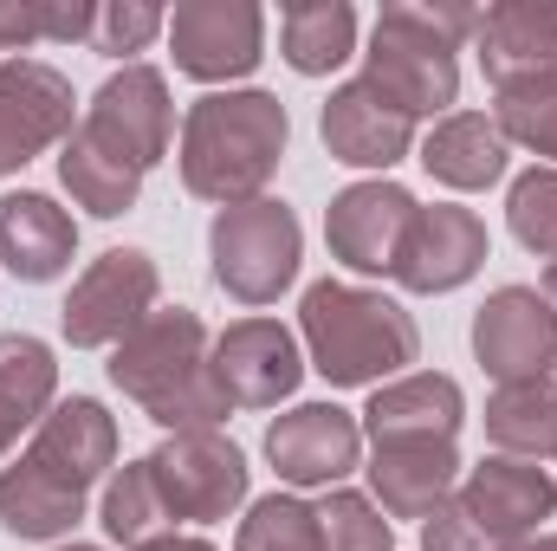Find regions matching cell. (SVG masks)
I'll return each mask as SVG.
<instances>
[{"mask_svg": "<svg viewBox=\"0 0 557 551\" xmlns=\"http://www.w3.org/2000/svg\"><path fill=\"white\" fill-rule=\"evenodd\" d=\"M104 532L131 551L169 532V506H162V493H156L149 461H131V467L111 474V487H104Z\"/></svg>", "mask_w": 557, "mask_h": 551, "instance_id": "28", "label": "cell"}, {"mask_svg": "<svg viewBox=\"0 0 557 551\" xmlns=\"http://www.w3.org/2000/svg\"><path fill=\"white\" fill-rule=\"evenodd\" d=\"M98 7L85 0H0V52H26L39 39H85L91 46Z\"/></svg>", "mask_w": 557, "mask_h": 551, "instance_id": "30", "label": "cell"}, {"mask_svg": "<svg viewBox=\"0 0 557 551\" xmlns=\"http://www.w3.org/2000/svg\"><path fill=\"white\" fill-rule=\"evenodd\" d=\"M59 551H98V546H59Z\"/></svg>", "mask_w": 557, "mask_h": 551, "instance_id": "39", "label": "cell"}, {"mask_svg": "<svg viewBox=\"0 0 557 551\" xmlns=\"http://www.w3.org/2000/svg\"><path fill=\"white\" fill-rule=\"evenodd\" d=\"M234 551H324L318 506H305V500H292V493H267V500H253L247 519H240Z\"/></svg>", "mask_w": 557, "mask_h": 551, "instance_id": "31", "label": "cell"}, {"mask_svg": "<svg viewBox=\"0 0 557 551\" xmlns=\"http://www.w3.org/2000/svg\"><path fill=\"white\" fill-rule=\"evenodd\" d=\"M72 254H78V221L52 195H33V188L0 195V260L13 279L46 285L72 267Z\"/></svg>", "mask_w": 557, "mask_h": 551, "instance_id": "21", "label": "cell"}, {"mask_svg": "<svg viewBox=\"0 0 557 551\" xmlns=\"http://www.w3.org/2000/svg\"><path fill=\"white\" fill-rule=\"evenodd\" d=\"M416 195L403 182H350L331 208H324V241L350 273H396L403 234L416 221Z\"/></svg>", "mask_w": 557, "mask_h": 551, "instance_id": "13", "label": "cell"}, {"mask_svg": "<svg viewBox=\"0 0 557 551\" xmlns=\"http://www.w3.org/2000/svg\"><path fill=\"white\" fill-rule=\"evenodd\" d=\"M298 325H305V344H311V370L331 390H363V383L383 390V377H396L403 364H416V351H421L416 318L396 298L344 285V279L305 285Z\"/></svg>", "mask_w": 557, "mask_h": 551, "instance_id": "4", "label": "cell"}, {"mask_svg": "<svg viewBox=\"0 0 557 551\" xmlns=\"http://www.w3.org/2000/svg\"><path fill=\"white\" fill-rule=\"evenodd\" d=\"M52 390H59L52 351H46L39 338H26V331H7V338H0V454L20 441V428L46 421Z\"/></svg>", "mask_w": 557, "mask_h": 551, "instance_id": "24", "label": "cell"}, {"mask_svg": "<svg viewBox=\"0 0 557 551\" xmlns=\"http://www.w3.org/2000/svg\"><path fill=\"white\" fill-rule=\"evenodd\" d=\"M486 441L506 448L512 461H545L557 454V383H506L486 403Z\"/></svg>", "mask_w": 557, "mask_h": 551, "instance_id": "26", "label": "cell"}, {"mask_svg": "<svg viewBox=\"0 0 557 551\" xmlns=\"http://www.w3.org/2000/svg\"><path fill=\"white\" fill-rule=\"evenodd\" d=\"M506 551H557V532H539V539H519V546H506Z\"/></svg>", "mask_w": 557, "mask_h": 551, "instance_id": "37", "label": "cell"}, {"mask_svg": "<svg viewBox=\"0 0 557 551\" xmlns=\"http://www.w3.org/2000/svg\"><path fill=\"white\" fill-rule=\"evenodd\" d=\"M480 72L493 85L532 78V72H557V0H499L480 13L473 33Z\"/></svg>", "mask_w": 557, "mask_h": 551, "instance_id": "19", "label": "cell"}, {"mask_svg": "<svg viewBox=\"0 0 557 551\" xmlns=\"http://www.w3.org/2000/svg\"><path fill=\"white\" fill-rule=\"evenodd\" d=\"M545 298H552V305H557V254H552V260H545Z\"/></svg>", "mask_w": 557, "mask_h": 551, "instance_id": "38", "label": "cell"}, {"mask_svg": "<svg viewBox=\"0 0 557 551\" xmlns=\"http://www.w3.org/2000/svg\"><path fill=\"white\" fill-rule=\"evenodd\" d=\"M467 421V396L454 377H434V370H416V377H396L370 396L363 409V434L370 441H454Z\"/></svg>", "mask_w": 557, "mask_h": 551, "instance_id": "22", "label": "cell"}, {"mask_svg": "<svg viewBox=\"0 0 557 551\" xmlns=\"http://www.w3.org/2000/svg\"><path fill=\"white\" fill-rule=\"evenodd\" d=\"M72 137L91 143V149L111 156V162H124V169H137V175H149V169L169 156V137H175V105H169L162 72H156V65H124V72H111Z\"/></svg>", "mask_w": 557, "mask_h": 551, "instance_id": "8", "label": "cell"}, {"mask_svg": "<svg viewBox=\"0 0 557 551\" xmlns=\"http://www.w3.org/2000/svg\"><path fill=\"white\" fill-rule=\"evenodd\" d=\"M421 551H499L473 519H467V506L447 493L434 513H428V526H421Z\"/></svg>", "mask_w": 557, "mask_h": 551, "instance_id": "35", "label": "cell"}, {"mask_svg": "<svg viewBox=\"0 0 557 551\" xmlns=\"http://www.w3.org/2000/svg\"><path fill=\"white\" fill-rule=\"evenodd\" d=\"M137 551H214L208 539H182V532H162V539H149V546H137Z\"/></svg>", "mask_w": 557, "mask_h": 551, "instance_id": "36", "label": "cell"}, {"mask_svg": "<svg viewBox=\"0 0 557 551\" xmlns=\"http://www.w3.org/2000/svg\"><path fill=\"white\" fill-rule=\"evenodd\" d=\"M480 267H486V221L473 208H454V201L416 208L403 254H396V279L409 292H454Z\"/></svg>", "mask_w": 557, "mask_h": 551, "instance_id": "17", "label": "cell"}, {"mask_svg": "<svg viewBox=\"0 0 557 551\" xmlns=\"http://www.w3.org/2000/svg\"><path fill=\"white\" fill-rule=\"evenodd\" d=\"M111 461H117V421L104 415V403L91 396L52 403L33 448L13 467H0V526L13 539H65L85 519V500Z\"/></svg>", "mask_w": 557, "mask_h": 551, "instance_id": "1", "label": "cell"}, {"mask_svg": "<svg viewBox=\"0 0 557 551\" xmlns=\"http://www.w3.org/2000/svg\"><path fill=\"white\" fill-rule=\"evenodd\" d=\"M278 33H285V65L305 78H324L357 52V13L344 0H292L278 13Z\"/></svg>", "mask_w": 557, "mask_h": 551, "instance_id": "25", "label": "cell"}, {"mask_svg": "<svg viewBox=\"0 0 557 551\" xmlns=\"http://www.w3.org/2000/svg\"><path fill=\"white\" fill-rule=\"evenodd\" d=\"M460 454L454 441H376L370 454V493L383 519H428L454 493Z\"/></svg>", "mask_w": 557, "mask_h": 551, "instance_id": "20", "label": "cell"}, {"mask_svg": "<svg viewBox=\"0 0 557 551\" xmlns=\"http://www.w3.org/2000/svg\"><path fill=\"white\" fill-rule=\"evenodd\" d=\"M493 124H499L506 143H525V149H539V156L557 162V72H532V78L499 85Z\"/></svg>", "mask_w": 557, "mask_h": 551, "instance_id": "29", "label": "cell"}, {"mask_svg": "<svg viewBox=\"0 0 557 551\" xmlns=\"http://www.w3.org/2000/svg\"><path fill=\"white\" fill-rule=\"evenodd\" d=\"M421 169L447 188H493L506 175V137L486 111H447L421 143Z\"/></svg>", "mask_w": 557, "mask_h": 551, "instance_id": "23", "label": "cell"}, {"mask_svg": "<svg viewBox=\"0 0 557 551\" xmlns=\"http://www.w3.org/2000/svg\"><path fill=\"white\" fill-rule=\"evenodd\" d=\"M260 7L253 0H188L169 13V46H175V72L221 85V78H247L260 65Z\"/></svg>", "mask_w": 557, "mask_h": 551, "instance_id": "12", "label": "cell"}, {"mask_svg": "<svg viewBox=\"0 0 557 551\" xmlns=\"http://www.w3.org/2000/svg\"><path fill=\"white\" fill-rule=\"evenodd\" d=\"M156 260L137 254V247H111V254H98L85 279L72 285V298H65V311H59V325H65V338L78 344V351H98V344H124L131 331H137L143 318L156 311Z\"/></svg>", "mask_w": 557, "mask_h": 551, "instance_id": "9", "label": "cell"}, {"mask_svg": "<svg viewBox=\"0 0 557 551\" xmlns=\"http://www.w3.org/2000/svg\"><path fill=\"white\" fill-rule=\"evenodd\" d=\"M454 500L467 506V519L493 539V546H519V539H539V526L557 513V480L532 461H480L467 474V487H454Z\"/></svg>", "mask_w": 557, "mask_h": 551, "instance_id": "15", "label": "cell"}, {"mask_svg": "<svg viewBox=\"0 0 557 551\" xmlns=\"http://www.w3.org/2000/svg\"><path fill=\"white\" fill-rule=\"evenodd\" d=\"M285 105L273 91H208L188 105L182 118V182L201 201L240 208L260 201V188L273 182L278 156H285Z\"/></svg>", "mask_w": 557, "mask_h": 551, "instance_id": "2", "label": "cell"}, {"mask_svg": "<svg viewBox=\"0 0 557 551\" xmlns=\"http://www.w3.org/2000/svg\"><path fill=\"white\" fill-rule=\"evenodd\" d=\"M506 221L519 234V247L532 254H557V169H532L512 182V201H506Z\"/></svg>", "mask_w": 557, "mask_h": 551, "instance_id": "33", "label": "cell"}, {"mask_svg": "<svg viewBox=\"0 0 557 551\" xmlns=\"http://www.w3.org/2000/svg\"><path fill=\"white\" fill-rule=\"evenodd\" d=\"M169 26V13L162 7H98V26H91V52H104V59H124V52H143L156 33Z\"/></svg>", "mask_w": 557, "mask_h": 551, "instance_id": "34", "label": "cell"}, {"mask_svg": "<svg viewBox=\"0 0 557 551\" xmlns=\"http://www.w3.org/2000/svg\"><path fill=\"white\" fill-rule=\"evenodd\" d=\"M59 182H65V188H72V201H78V208H91L98 221L131 215V208H137V188H143L137 169H124V162L98 156L91 143H78V137H65V149H59Z\"/></svg>", "mask_w": 557, "mask_h": 551, "instance_id": "27", "label": "cell"}, {"mask_svg": "<svg viewBox=\"0 0 557 551\" xmlns=\"http://www.w3.org/2000/svg\"><path fill=\"white\" fill-rule=\"evenodd\" d=\"M480 33L473 7H383L376 39H370V65L363 85L383 91L396 111L409 118H434L454 105L460 91V65H454V39Z\"/></svg>", "mask_w": 557, "mask_h": 551, "instance_id": "5", "label": "cell"}, {"mask_svg": "<svg viewBox=\"0 0 557 551\" xmlns=\"http://www.w3.org/2000/svg\"><path fill=\"white\" fill-rule=\"evenodd\" d=\"M473 357L499 390L506 383H539L557 364V305L532 285H499L473 311Z\"/></svg>", "mask_w": 557, "mask_h": 551, "instance_id": "10", "label": "cell"}, {"mask_svg": "<svg viewBox=\"0 0 557 551\" xmlns=\"http://www.w3.org/2000/svg\"><path fill=\"white\" fill-rule=\"evenodd\" d=\"M416 143V118L396 111L383 91H370L363 78L337 85L324 98V149L350 169H396Z\"/></svg>", "mask_w": 557, "mask_h": 551, "instance_id": "18", "label": "cell"}, {"mask_svg": "<svg viewBox=\"0 0 557 551\" xmlns=\"http://www.w3.org/2000/svg\"><path fill=\"white\" fill-rule=\"evenodd\" d=\"M72 137V85L46 59H0V175Z\"/></svg>", "mask_w": 557, "mask_h": 551, "instance_id": "14", "label": "cell"}, {"mask_svg": "<svg viewBox=\"0 0 557 551\" xmlns=\"http://www.w3.org/2000/svg\"><path fill=\"white\" fill-rule=\"evenodd\" d=\"M208 325L195 311H149L137 331L111 351V383L137 403L149 421H162L169 434L188 428H221L227 396L208 370Z\"/></svg>", "mask_w": 557, "mask_h": 551, "instance_id": "3", "label": "cell"}, {"mask_svg": "<svg viewBox=\"0 0 557 551\" xmlns=\"http://www.w3.org/2000/svg\"><path fill=\"white\" fill-rule=\"evenodd\" d=\"M318 532H324V551H396L383 506H370V500L350 493V487H331V493H324Z\"/></svg>", "mask_w": 557, "mask_h": 551, "instance_id": "32", "label": "cell"}, {"mask_svg": "<svg viewBox=\"0 0 557 551\" xmlns=\"http://www.w3.org/2000/svg\"><path fill=\"white\" fill-rule=\"evenodd\" d=\"M208 254H214V279L221 292H234L240 305H273L278 292L298 279V254H305V234H298V215L285 201H240V208H221L214 228H208Z\"/></svg>", "mask_w": 557, "mask_h": 551, "instance_id": "6", "label": "cell"}, {"mask_svg": "<svg viewBox=\"0 0 557 551\" xmlns=\"http://www.w3.org/2000/svg\"><path fill=\"white\" fill-rule=\"evenodd\" d=\"M149 474H156V493L169 506V526L195 519H227L240 500H247V454L221 434V428H188V434H169L156 454H143Z\"/></svg>", "mask_w": 557, "mask_h": 551, "instance_id": "7", "label": "cell"}, {"mask_svg": "<svg viewBox=\"0 0 557 551\" xmlns=\"http://www.w3.org/2000/svg\"><path fill=\"white\" fill-rule=\"evenodd\" d=\"M363 454V421L337 403H298L267 428V461L292 487H337Z\"/></svg>", "mask_w": 557, "mask_h": 551, "instance_id": "16", "label": "cell"}, {"mask_svg": "<svg viewBox=\"0 0 557 551\" xmlns=\"http://www.w3.org/2000/svg\"><path fill=\"white\" fill-rule=\"evenodd\" d=\"M208 370H214L227 409H278L298 390L305 357H298V338L278 318H240L214 338Z\"/></svg>", "mask_w": 557, "mask_h": 551, "instance_id": "11", "label": "cell"}]
</instances>
